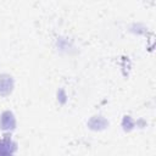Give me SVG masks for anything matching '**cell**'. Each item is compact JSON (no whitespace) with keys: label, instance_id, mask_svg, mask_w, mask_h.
Segmentation results:
<instances>
[{"label":"cell","instance_id":"cell-1","mask_svg":"<svg viewBox=\"0 0 156 156\" xmlns=\"http://www.w3.org/2000/svg\"><path fill=\"white\" fill-rule=\"evenodd\" d=\"M12 88V80L7 76H0V94L6 95L11 91Z\"/></svg>","mask_w":156,"mask_h":156},{"label":"cell","instance_id":"cell-2","mask_svg":"<svg viewBox=\"0 0 156 156\" xmlns=\"http://www.w3.org/2000/svg\"><path fill=\"white\" fill-rule=\"evenodd\" d=\"M13 126H15V119L12 115L10 112H5L1 118V128L9 129V128H13Z\"/></svg>","mask_w":156,"mask_h":156}]
</instances>
